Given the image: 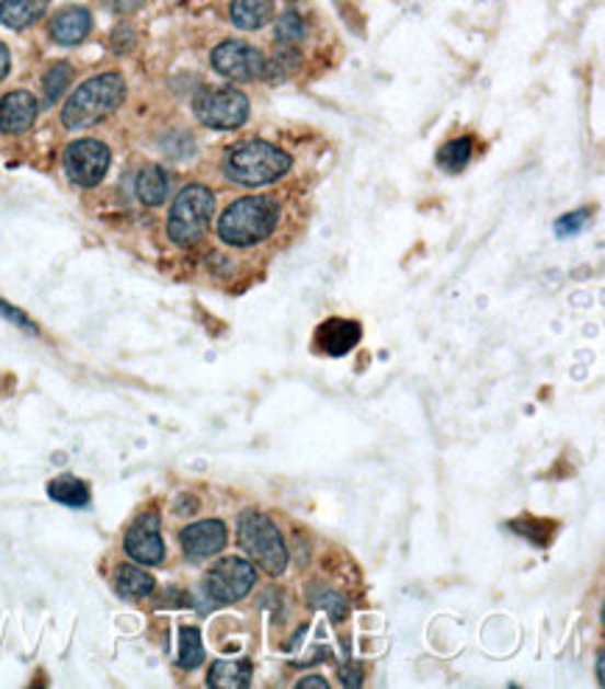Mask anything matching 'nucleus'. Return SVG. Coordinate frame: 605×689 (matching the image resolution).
I'll use <instances>...</instances> for the list:
<instances>
[{"label": "nucleus", "mask_w": 605, "mask_h": 689, "mask_svg": "<svg viewBox=\"0 0 605 689\" xmlns=\"http://www.w3.org/2000/svg\"><path fill=\"white\" fill-rule=\"evenodd\" d=\"M511 528L520 530V533H525L527 539H533L536 544L550 542V525L536 523V519H516V523H511Z\"/></svg>", "instance_id": "nucleus-27"}, {"label": "nucleus", "mask_w": 605, "mask_h": 689, "mask_svg": "<svg viewBox=\"0 0 605 689\" xmlns=\"http://www.w3.org/2000/svg\"><path fill=\"white\" fill-rule=\"evenodd\" d=\"M258 581L254 566L246 559H220L207 573V595L215 604H238Z\"/></svg>", "instance_id": "nucleus-8"}, {"label": "nucleus", "mask_w": 605, "mask_h": 689, "mask_svg": "<svg viewBox=\"0 0 605 689\" xmlns=\"http://www.w3.org/2000/svg\"><path fill=\"white\" fill-rule=\"evenodd\" d=\"M299 687H321V689H327V687H330V684H327V678L312 676V678H301Z\"/></svg>", "instance_id": "nucleus-33"}, {"label": "nucleus", "mask_w": 605, "mask_h": 689, "mask_svg": "<svg viewBox=\"0 0 605 689\" xmlns=\"http://www.w3.org/2000/svg\"><path fill=\"white\" fill-rule=\"evenodd\" d=\"M48 32H50V39H54L56 45H65V48H70V45H79V43H84L87 37H90L92 14L87 12L84 7H65L54 14Z\"/></svg>", "instance_id": "nucleus-13"}, {"label": "nucleus", "mask_w": 605, "mask_h": 689, "mask_svg": "<svg viewBox=\"0 0 605 689\" xmlns=\"http://www.w3.org/2000/svg\"><path fill=\"white\" fill-rule=\"evenodd\" d=\"M106 9H112L115 14H132L146 3V0H104Z\"/></svg>", "instance_id": "nucleus-31"}, {"label": "nucleus", "mask_w": 605, "mask_h": 689, "mask_svg": "<svg viewBox=\"0 0 605 689\" xmlns=\"http://www.w3.org/2000/svg\"><path fill=\"white\" fill-rule=\"evenodd\" d=\"M279 204L269 196H246L220 216L218 234L229 246H258L276 229Z\"/></svg>", "instance_id": "nucleus-1"}, {"label": "nucleus", "mask_w": 605, "mask_h": 689, "mask_svg": "<svg viewBox=\"0 0 605 689\" xmlns=\"http://www.w3.org/2000/svg\"><path fill=\"white\" fill-rule=\"evenodd\" d=\"M70 81H73V68H70L68 62H56L43 79L45 101H48V104H56V101L65 95V90L70 87Z\"/></svg>", "instance_id": "nucleus-24"}, {"label": "nucleus", "mask_w": 605, "mask_h": 689, "mask_svg": "<svg viewBox=\"0 0 605 689\" xmlns=\"http://www.w3.org/2000/svg\"><path fill=\"white\" fill-rule=\"evenodd\" d=\"M50 0H0V23L20 32L28 28L48 12Z\"/></svg>", "instance_id": "nucleus-15"}, {"label": "nucleus", "mask_w": 605, "mask_h": 689, "mask_svg": "<svg viewBox=\"0 0 605 689\" xmlns=\"http://www.w3.org/2000/svg\"><path fill=\"white\" fill-rule=\"evenodd\" d=\"M9 68H12V56H9V48L0 43V81L7 79Z\"/></svg>", "instance_id": "nucleus-32"}, {"label": "nucleus", "mask_w": 605, "mask_h": 689, "mask_svg": "<svg viewBox=\"0 0 605 689\" xmlns=\"http://www.w3.org/2000/svg\"><path fill=\"white\" fill-rule=\"evenodd\" d=\"M232 23L243 32H258L274 18V0H232L229 7Z\"/></svg>", "instance_id": "nucleus-16"}, {"label": "nucleus", "mask_w": 605, "mask_h": 689, "mask_svg": "<svg viewBox=\"0 0 605 689\" xmlns=\"http://www.w3.org/2000/svg\"><path fill=\"white\" fill-rule=\"evenodd\" d=\"M224 171L235 185L263 187L290 171V157L265 140H249L229 151Z\"/></svg>", "instance_id": "nucleus-3"}, {"label": "nucleus", "mask_w": 605, "mask_h": 689, "mask_svg": "<svg viewBox=\"0 0 605 689\" xmlns=\"http://www.w3.org/2000/svg\"><path fill=\"white\" fill-rule=\"evenodd\" d=\"M357 341H361V324L357 321L330 319L318 330V346L332 357H341L349 349H355Z\"/></svg>", "instance_id": "nucleus-14"}, {"label": "nucleus", "mask_w": 605, "mask_h": 689, "mask_svg": "<svg viewBox=\"0 0 605 689\" xmlns=\"http://www.w3.org/2000/svg\"><path fill=\"white\" fill-rule=\"evenodd\" d=\"M126 553L129 559H135L137 564L157 566L165 559V544H162V536H159V517L157 514H142L135 525L126 533Z\"/></svg>", "instance_id": "nucleus-10"}, {"label": "nucleus", "mask_w": 605, "mask_h": 689, "mask_svg": "<svg viewBox=\"0 0 605 689\" xmlns=\"http://www.w3.org/2000/svg\"><path fill=\"white\" fill-rule=\"evenodd\" d=\"M132 45H135V32H132L129 25H117L115 32H112V50L126 54V50H132Z\"/></svg>", "instance_id": "nucleus-30"}, {"label": "nucleus", "mask_w": 605, "mask_h": 689, "mask_svg": "<svg viewBox=\"0 0 605 689\" xmlns=\"http://www.w3.org/2000/svg\"><path fill=\"white\" fill-rule=\"evenodd\" d=\"M263 54L243 39H227L213 50V68L232 81H251L263 76Z\"/></svg>", "instance_id": "nucleus-9"}, {"label": "nucleus", "mask_w": 605, "mask_h": 689, "mask_svg": "<svg viewBox=\"0 0 605 689\" xmlns=\"http://www.w3.org/2000/svg\"><path fill=\"white\" fill-rule=\"evenodd\" d=\"M597 681L603 684V653L597 656Z\"/></svg>", "instance_id": "nucleus-34"}, {"label": "nucleus", "mask_w": 605, "mask_h": 689, "mask_svg": "<svg viewBox=\"0 0 605 689\" xmlns=\"http://www.w3.org/2000/svg\"><path fill=\"white\" fill-rule=\"evenodd\" d=\"M0 315H3V319H7V321H12V324H18L20 330H28L31 335L39 333V326L34 324V321H31L28 315L23 313V310L12 308V305H9V302H0Z\"/></svg>", "instance_id": "nucleus-28"}, {"label": "nucleus", "mask_w": 605, "mask_h": 689, "mask_svg": "<svg viewBox=\"0 0 605 689\" xmlns=\"http://www.w3.org/2000/svg\"><path fill=\"white\" fill-rule=\"evenodd\" d=\"M193 112L209 129H238L249 120V99L232 87H213L193 99Z\"/></svg>", "instance_id": "nucleus-6"}, {"label": "nucleus", "mask_w": 605, "mask_h": 689, "mask_svg": "<svg viewBox=\"0 0 605 689\" xmlns=\"http://www.w3.org/2000/svg\"><path fill=\"white\" fill-rule=\"evenodd\" d=\"M312 604H316L318 609L330 611L332 620H343V617H346V611H349L346 600H343L338 592H330V589H324L318 597H312Z\"/></svg>", "instance_id": "nucleus-26"}, {"label": "nucleus", "mask_w": 605, "mask_h": 689, "mask_svg": "<svg viewBox=\"0 0 605 689\" xmlns=\"http://www.w3.org/2000/svg\"><path fill=\"white\" fill-rule=\"evenodd\" d=\"M435 160H438V165L447 173L464 171L471 160V137H458V140H449L447 146H441Z\"/></svg>", "instance_id": "nucleus-22"}, {"label": "nucleus", "mask_w": 605, "mask_h": 689, "mask_svg": "<svg viewBox=\"0 0 605 689\" xmlns=\"http://www.w3.org/2000/svg\"><path fill=\"white\" fill-rule=\"evenodd\" d=\"M39 104L37 99L25 90H14V93L0 99V131L3 135H23L37 120Z\"/></svg>", "instance_id": "nucleus-12"}, {"label": "nucleus", "mask_w": 605, "mask_h": 689, "mask_svg": "<svg viewBox=\"0 0 605 689\" xmlns=\"http://www.w3.org/2000/svg\"><path fill=\"white\" fill-rule=\"evenodd\" d=\"M589 218L586 209H581V213H572V216H563L561 221L556 223V232L561 234V238H567V234H575L583 229V221Z\"/></svg>", "instance_id": "nucleus-29"}, {"label": "nucleus", "mask_w": 605, "mask_h": 689, "mask_svg": "<svg viewBox=\"0 0 605 689\" xmlns=\"http://www.w3.org/2000/svg\"><path fill=\"white\" fill-rule=\"evenodd\" d=\"M112 154L101 140H76L65 148V173L73 185L95 187L110 171Z\"/></svg>", "instance_id": "nucleus-7"}, {"label": "nucleus", "mask_w": 605, "mask_h": 689, "mask_svg": "<svg viewBox=\"0 0 605 689\" xmlns=\"http://www.w3.org/2000/svg\"><path fill=\"white\" fill-rule=\"evenodd\" d=\"M48 494L56 503L70 505V508H84V505L90 503V489H87V483L79 481V478H70V474L56 478L48 486Z\"/></svg>", "instance_id": "nucleus-21"}, {"label": "nucleus", "mask_w": 605, "mask_h": 689, "mask_svg": "<svg viewBox=\"0 0 605 689\" xmlns=\"http://www.w3.org/2000/svg\"><path fill=\"white\" fill-rule=\"evenodd\" d=\"M126 99V81L117 73H101L84 81L61 110V124L68 129H87L104 120Z\"/></svg>", "instance_id": "nucleus-2"}, {"label": "nucleus", "mask_w": 605, "mask_h": 689, "mask_svg": "<svg viewBox=\"0 0 605 689\" xmlns=\"http://www.w3.org/2000/svg\"><path fill=\"white\" fill-rule=\"evenodd\" d=\"M168 191H171V179L159 165H148L142 168L140 176H137V196L146 207H159V204L168 198Z\"/></svg>", "instance_id": "nucleus-17"}, {"label": "nucleus", "mask_w": 605, "mask_h": 689, "mask_svg": "<svg viewBox=\"0 0 605 689\" xmlns=\"http://www.w3.org/2000/svg\"><path fill=\"white\" fill-rule=\"evenodd\" d=\"M209 687L218 689H243L251 684L249 662H215L209 670Z\"/></svg>", "instance_id": "nucleus-19"}, {"label": "nucleus", "mask_w": 605, "mask_h": 689, "mask_svg": "<svg viewBox=\"0 0 605 689\" xmlns=\"http://www.w3.org/2000/svg\"><path fill=\"white\" fill-rule=\"evenodd\" d=\"M204 662V645H202V634L198 628H182L179 634V665L184 670H193Z\"/></svg>", "instance_id": "nucleus-23"}, {"label": "nucleus", "mask_w": 605, "mask_h": 689, "mask_svg": "<svg viewBox=\"0 0 605 689\" xmlns=\"http://www.w3.org/2000/svg\"><path fill=\"white\" fill-rule=\"evenodd\" d=\"M215 213V196L209 187L190 185L176 196L168 216V238L176 246H193L207 234L209 223H213Z\"/></svg>", "instance_id": "nucleus-4"}, {"label": "nucleus", "mask_w": 605, "mask_h": 689, "mask_svg": "<svg viewBox=\"0 0 605 689\" xmlns=\"http://www.w3.org/2000/svg\"><path fill=\"white\" fill-rule=\"evenodd\" d=\"M274 32H276V39H279L282 45H299L301 39L307 37V25L305 20H301L299 12H285L279 20H276L274 25Z\"/></svg>", "instance_id": "nucleus-25"}, {"label": "nucleus", "mask_w": 605, "mask_h": 689, "mask_svg": "<svg viewBox=\"0 0 605 689\" xmlns=\"http://www.w3.org/2000/svg\"><path fill=\"white\" fill-rule=\"evenodd\" d=\"M115 589L121 597H146L153 592V578L135 564H123L115 570Z\"/></svg>", "instance_id": "nucleus-18"}, {"label": "nucleus", "mask_w": 605, "mask_h": 689, "mask_svg": "<svg viewBox=\"0 0 605 689\" xmlns=\"http://www.w3.org/2000/svg\"><path fill=\"white\" fill-rule=\"evenodd\" d=\"M227 525L218 519H204V523L184 528L179 539H182V548L190 559H209L227 548Z\"/></svg>", "instance_id": "nucleus-11"}, {"label": "nucleus", "mask_w": 605, "mask_h": 689, "mask_svg": "<svg viewBox=\"0 0 605 689\" xmlns=\"http://www.w3.org/2000/svg\"><path fill=\"white\" fill-rule=\"evenodd\" d=\"M240 548L258 561L269 575H282L288 566V548L282 542V533L265 514L246 512L238 523Z\"/></svg>", "instance_id": "nucleus-5"}, {"label": "nucleus", "mask_w": 605, "mask_h": 689, "mask_svg": "<svg viewBox=\"0 0 605 689\" xmlns=\"http://www.w3.org/2000/svg\"><path fill=\"white\" fill-rule=\"evenodd\" d=\"M299 65H301L299 50H296L294 45H282V48H276L263 62V76L276 84V81L290 79V76L299 70Z\"/></svg>", "instance_id": "nucleus-20"}]
</instances>
